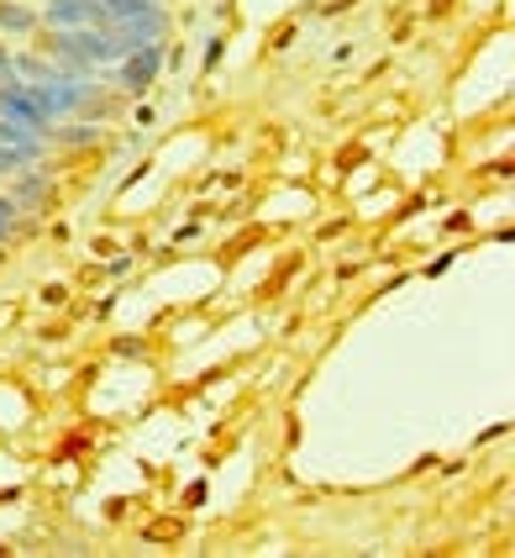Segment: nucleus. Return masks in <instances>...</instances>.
Instances as JSON below:
<instances>
[{"label":"nucleus","mask_w":515,"mask_h":558,"mask_svg":"<svg viewBox=\"0 0 515 558\" xmlns=\"http://www.w3.org/2000/svg\"><path fill=\"white\" fill-rule=\"evenodd\" d=\"M53 59H63L74 74H90L95 63H117L122 59V43L100 27H53L48 43H42Z\"/></svg>","instance_id":"obj_1"},{"label":"nucleus","mask_w":515,"mask_h":558,"mask_svg":"<svg viewBox=\"0 0 515 558\" xmlns=\"http://www.w3.org/2000/svg\"><path fill=\"white\" fill-rule=\"evenodd\" d=\"M163 74V43H143L137 53H126V59H117V85L132 95H143Z\"/></svg>","instance_id":"obj_2"},{"label":"nucleus","mask_w":515,"mask_h":558,"mask_svg":"<svg viewBox=\"0 0 515 558\" xmlns=\"http://www.w3.org/2000/svg\"><path fill=\"white\" fill-rule=\"evenodd\" d=\"M42 22H48V27H100V32H111V16L100 11V0H42Z\"/></svg>","instance_id":"obj_3"},{"label":"nucleus","mask_w":515,"mask_h":558,"mask_svg":"<svg viewBox=\"0 0 515 558\" xmlns=\"http://www.w3.org/2000/svg\"><path fill=\"white\" fill-rule=\"evenodd\" d=\"M0 117L5 122H22V126H32V132H53V117L37 106V95L27 90V85H11V90H0Z\"/></svg>","instance_id":"obj_4"},{"label":"nucleus","mask_w":515,"mask_h":558,"mask_svg":"<svg viewBox=\"0 0 515 558\" xmlns=\"http://www.w3.org/2000/svg\"><path fill=\"white\" fill-rule=\"evenodd\" d=\"M11 201H16V211H48V206H53V180H48L42 169H32V174L16 180Z\"/></svg>","instance_id":"obj_5"},{"label":"nucleus","mask_w":515,"mask_h":558,"mask_svg":"<svg viewBox=\"0 0 515 558\" xmlns=\"http://www.w3.org/2000/svg\"><path fill=\"white\" fill-rule=\"evenodd\" d=\"M100 11L111 16V27H122V22H152V16H163V5H158V0H100Z\"/></svg>","instance_id":"obj_6"},{"label":"nucleus","mask_w":515,"mask_h":558,"mask_svg":"<svg viewBox=\"0 0 515 558\" xmlns=\"http://www.w3.org/2000/svg\"><path fill=\"white\" fill-rule=\"evenodd\" d=\"M42 143H48L42 132H32V126L0 117V148H32V154H42Z\"/></svg>","instance_id":"obj_7"},{"label":"nucleus","mask_w":515,"mask_h":558,"mask_svg":"<svg viewBox=\"0 0 515 558\" xmlns=\"http://www.w3.org/2000/svg\"><path fill=\"white\" fill-rule=\"evenodd\" d=\"M0 32H37V11L16 5V0H0Z\"/></svg>","instance_id":"obj_8"},{"label":"nucleus","mask_w":515,"mask_h":558,"mask_svg":"<svg viewBox=\"0 0 515 558\" xmlns=\"http://www.w3.org/2000/svg\"><path fill=\"white\" fill-rule=\"evenodd\" d=\"M42 154H32V148H0V174H22L27 163H37Z\"/></svg>","instance_id":"obj_9"},{"label":"nucleus","mask_w":515,"mask_h":558,"mask_svg":"<svg viewBox=\"0 0 515 558\" xmlns=\"http://www.w3.org/2000/svg\"><path fill=\"white\" fill-rule=\"evenodd\" d=\"M11 232H16V201L0 195V243H11Z\"/></svg>","instance_id":"obj_10"},{"label":"nucleus","mask_w":515,"mask_h":558,"mask_svg":"<svg viewBox=\"0 0 515 558\" xmlns=\"http://www.w3.org/2000/svg\"><path fill=\"white\" fill-rule=\"evenodd\" d=\"M11 85H22V80H16V63H11V48L0 43V90H11Z\"/></svg>","instance_id":"obj_11"}]
</instances>
